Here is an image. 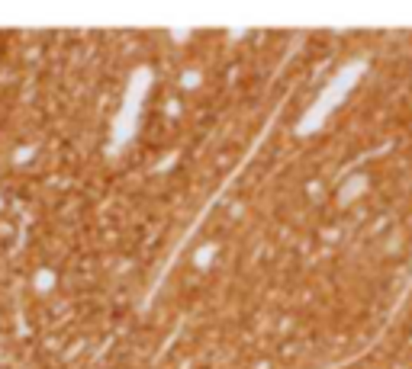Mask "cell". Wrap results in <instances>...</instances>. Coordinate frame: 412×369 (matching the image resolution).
<instances>
[{
    "label": "cell",
    "mask_w": 412,
    "mask_h": 369,
    "mask_svg": "<svg viewBox=\"0 0 412 369\" xmlns=\"http://www.w3.org/2000/svg\"><path fill=\"white\" fill-rule=\"evenodd\" d=\"M361 74H364V61H361V58H355V61H348L345 68H338L335 77H332V81L326 83V90H322V93L316 97V103H312V110H309L306 116L300 119L297 132H300V135H306V132H316L319 126H322V122H326L328 116L335 112L338 103H341V100L348 97V93H351V87L357 83V77H361Z\"/></svg>",
    "instance_id": "cell-1"
},
{
    "label": "cell",
    "mask_w": 412,
    "mask_h": 369,
    "mask_svg": "<svg viewBox=\"0 0 412 369\" xmlns=\"http://www.w3.org/2000/svg\"><path fill=\"white\" fill-rule=\"evenodd\" d=\"M361 190H364V177H351V180L345 183V190H341V196H338V203L348 206L351 199H357V196H361Z\"/></svg>",
    "instance_id": "cell-2"
}]
</instances>
